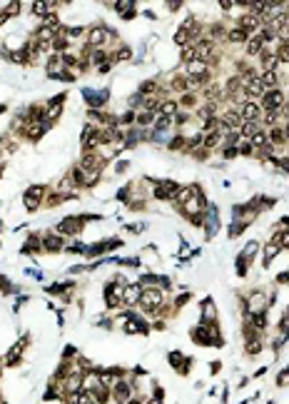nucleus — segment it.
Wrapping results in <instances>:
<instances>
[{"instance_id": "obj_1", "label": "nucleus", "mask_w": 289, "mask_h": 404, "mask_svg": "<svg viewBox=\"0 0 289 404\" xmlns=\"http://www.w3.org/2000/svg\"><path fill=\"white\" fill-rule=\"evenodd\" d=\"M267 309H270V294H267V289H252L250 294L244 297V314L247 317H252V314H264Z\"/></svg>"}, {"instance_id": "obj_2", "label": "nucleus", "mask_w": 289, "mask_h": 404, "mask_svg": "<svg viewBox=\"0 0 289 404\" xmlns=\"http://www.w3.org/2000/svg\"><path fill=\"white\" fill-rule=\"evenodd\" d=\"M162 305H164V292L162 289H142V297L137 302V307L142 312H147L150 317H157V309Z\"/></svg>"}, {"instance_id": "obj_3", "label": "nucleus", "mask_w": 289, "mask_h": 404, "mask_svg": "<svg viewBox=\"0 0 289 404\" xmlns=\"http://www.w3.org/2000/svg\"><path fill=\"white\" fill-rule=\"evenodd\" d=\"M88 220H97V217H82V215H72V217H65V220H60L55 232L57 235H63V237H75L82 232V227H85Z\"/></svg>"}, {"instance_id": "obj_4", "label": "nucleus", "mask_w": 289, "mask_h": 404, "mask_svg": "<svg viewBox=\"0 0 289 404\" xmlns=\"http://www.w3.org/2000/svg\"><path fill=\"white\" fill-rule=\"evenodd\" d=\"M135 397V377L132 374H125V377H120L115 382V387H112V399L115 402H130Z\"/></svg>"}, {"instance_id": "obj_5", "label": "nucleus", "mask_w": 289, "mask_h": 404, "mask_svg": "<svg viewBox=\"0 0 289 404\" xmlns=\"http://www.w3.org/2000/svg\"><path fill=\"white\" fill-rule=\"evenodd\" d=\"M117 35L110 30V28H105V25H95V28H90V33L85 35V42H88V48H105L110 40H115Z\"/></svg>"}, {"instance_id": "obj_6", "label": "nucleus", "mask_w": 289, "mask_h": 404, "mask_svg": "<svg viewBox=\"0 0 289 404\" xmlns=\"http://www.w3.org/2000/svg\"><path fill=\"white\" fill-rule=\"evenodd\" d=\"M282 108H284V90L282 88L267 90L262 95V110L264 113H282Z\"/></svg>"}, {"instance_id": "obj_7", "label": "nucleus", "mask_w": 289, "mask_h": 404, "mask_svg": "<svg viewBox=\"0 0 289 404\" xmlns=\"http://www.w3.org/2000/svg\"><path fill=\"white\" fill-rule=\"evenodd\" d=\"M150 182L157 185L155 187V197L157 200H167V202H175V195L180 192V187H182L175 180H150Z\"/></svg>"}, {"instance_id": "obj_8", "label": "nucleus", "mask_w": 289, "mask_h": 404, "mask_svg": "<svg viewBox=\"0 0 289 404\" xmlns=\"http://www.w3.org/2000/svg\"><path fill=\"white\" fill-rule=\"evenodd\" d=\"M45 192H48V187L45 185H30L28 190H25V210L28 212H35L40 205H43V200H45Z\"/></svg>"}, {"instance_id": "obj_9", "label": "nucleus", "mask_w": 289, "mask_h": 404, "mask_svg": "<svg viewBox=\"0 0 289 404\" xmlns=\"http://www.w3.org/2000/svg\"><path fill=\"white\" fill-rule=\"evenodd\" d=\"M122 247V240L120 237H110V240H100L95 245H88V252H85V257H100V254H105L110 250H117Z\"/></svg>"}, {"instance_id": "obj_10", "label": "nucleus", "mask_w": 289, "mask_h": 404, "mask_svg": "<svg viewBox=\"0 0 289 404\" xmlns=\"http://www.w3.org/2000/svg\"><path fill=\"white\" fill-rule=\"evenodd\" d=\"M122 289H125V285H120V282H108L105 285V305L110 309H117L122 307Z\"/></svg>"}, {"instance_id": "obj_11", "label": "nucleus", "mask_w": 289, "mask_h": 404, "mask_svg": "<svg viewBox=\"0 0 289 404\" xmlns=\"http://www.w3.org/2000/svg\"><path fill=\"white\" fill-rule=\"evenodd\" d=\"M65 97H68V93H60V95H55V97L45 105V125L55 122L60 115H63V102H65Z\"/></svg>"}, {"instance_id": "obj_12", "label": "nucleus", "mask_w": 289, "mask_h": 404, "mask_svg": "<svg viewBox=\"0 0 289 404\" xmlns=\"http://www.w3.org/2000/svg\"><path fill=\"white\" fill-rule=\"evenodd\" d=\"M82 97H85V102L90 105V110H100L102 105L108 102L110 90H90V88H82Z\"/></svg>"}, {"instance_id": "obj_13", "label": "nucleus", "mask_w": 289, "mask_h": 404, "mask_svg": "<svg viewBox=\"0 0 289 404\" xmlns=\"http://www.w3.org/2000/svg\"><path fill=\"white\" fill-rule=\"evenodd\" d=\"M204 227H207L204 240H212L217 235V230H219V215H217V207L215 205H210L207 210H204Z\"/></svg>"}, {"instance_id": "obj_14", "label": "nucleus", "mask_w": 289, "mask_h": 404, "mask_svg": "<svg viewBox=\"0 0 289 404\" xmlns=\"http://www.w3.org/2000/svg\"><path fill=\"white\" fill-rule=\"evenodd\" d=\"M28 342H30V337L25 334V337H20L18 342L13 345V349L5 354V365H8V367H15V365H20V359H23V352H25Z\"/></svg>"}, {"instance_id": "obj_15", "label": "nucleus", "mask_w": 289, "mask_h": 404, "mask_svg": "<svg viewBox=\"0 0 289 404\" xmlns=\"http://www.w3.org/2000/svg\"><path fill=\"white\" fill-rule=\"evenodd\" d=\"M140 297H142V287L140 282H132V285H125V289H122V307H137L140 302Z\"/></svg>"}, {"instance_id": "obj_16", "label": "nucleus", "mask_w": 289, "mask_h": 404, "mask_svg": "<svg viewBox=\"0 0 289 404\" xmlns=\"http://www.w3.org/2000/svg\"><path fill=\"white\" fill-rule=\"evenodd\" d=\"M167 362H170V367H175L177 369V374H190V365H192V359L190 357H184L182 352H170L167 354Z\"/></svg>"}, {"instance_id": "obj_17", "label": "nucleus", "mask_w": 289, "mask_h": 404, "mask_svg": "<svg viewBox=\"0 0 289 404\" xmlns=\"http://www.w3.org/2000/svg\"><path fill=\"white\" fill-rule=\"evenodd\" d=\"M195 53H197V60L202 62H210L215 55H217V45L207 38V40H197V45H195Z\"/></svg>"}, {"instance_id": "obj_18", "label": "nucleus", "mask_w": 289, "mask_h": 404, "mask_svg": "<svg viewBox=\"0 0 289 404\" xmlns=\"http://www.w3.org/2000/svg\"><path fill=\"white\" fill-rule=\"evenodd\" d=\"M65 250V237L57 232H48L43 235V252H63Z\"/></svg>"}, {"instance_id": "obj_19", "label": "nucleus", "mask_w": 289, "mask_h": 404, "mask_svg": "<svg viewBox=\"0 0 289 404\" xmlns=\"http://www.w3.org/2000/svg\"><path fill=\"white\" fill-rule=\"evenodd\" d=\"M237 113H239L242 122H244V120H259V115H262V105H257V102H252V100H247Z\"/></svg>"}, {"instance_id": "obj_20", "label": "nucleus", "mask_w": 289, "mask_h": 404, "mask_svg": "<svg viewBox=\"0 0 289 404\" xmlns=\"http://www.w3.org/2000/svg\"><path fill=\"white\" fill-rule=\"evenodd\" d=\"M45 130H48V125H45L43 120H30V122L25 125V135H28V140H33V142H37L40 137H43Z\"/></svg>"}, {"instance_id": "obj_21", "label": "nucleus", "mask_w": 289, "mask_h": 404, "mask_svg": "<svg viewBox=\"0 0 289 404\" xmlns=\"http://www.w3.org/2000/svg\"><path fill=\"white\" fill-rule=\"evenodd\" d=\"M282 252V247H279V242H274V240H270V245H267L264 247V254H262V267L267 269V267H270L272 265V260L277 257V254Z\"/></svg>"}, {"instance_id": "obj_22", "label": "nucleus", "mask_w": 289, "mask_h": 404, "mask_svg": "<svg viewBox=\"0 0 289 404\" xmlns=\"http://www.w3.org/2000/svg\"><path fill=\"white\" fill-rule=\"evenodd\" d=\"M237 28H242V30H247V33L252 35V30H257V28H262V25H259V18H257V15L247 13V15H242V18H239Z\"/></svg>"}, {"instance_id": "obj_23", "label": "nucleus", "mask_w": 289, "mask_h": 404, "mask_svg": "<svg viewBox=\"0 0 289 404\" xmlns=\"http://www.w3.org/2000/svg\"><path fill=\"white\" fill-rule=\"evenodd\" d=\"M160 280H162V274L144 272V274H140V287L142 289H160Z\"/></svg>"}, {"instance_id": "obj_24", "label": "nucleus", "mask_w": 289, "mask_h": 404, "mask_svg": "<svg viewBox=\"0 0 289 404\" xmlns=\"http://www.w3.org/2000/svg\"><path fill=\"white\" fill-rule=\"evenodd\" d=\"M202 322H217V309H215V302L210 300H202Z\"/></svg>"}, {"instance_id": "obj_25", "label": "nucleus", "mask_w": 289, "mask_h": 404, "mask_svg": "<svg viewBox=\"0 0 289 404\" xmlns=\"http://www.w3.org/2000/svg\"><path fill=\"white\" fill-rule=\"evenodd\" d=\"M68 45H70V40H68V35H65L63 30H60V33H57V38H55V40L50 42V48H53V50H55L57 55H65Z\"/></svg>"}, {"instance_id": "obj_26", "label": "nucleus", "mask_w": 289, "mask_h": 404, "mask_svg": "<svg viewBox=\"0 0 289 404\" xmlns=\"http://www.w3.org/2000/svg\"><path fill=\"white\" fill-rule=\"evenodd\" d=\"M37 252H43V237L33 235V237L23 245V254H37Z\"/></svg>"}, {"instance_id": "obj_27", "label": "nucleus", "mask_w": 289, "mask_h": 404, "mask_svg": "<svg viewBox=\"0 0 289 404\" xmlns=\"http://www.w3.org/2000/svg\"><path fill=\"white\" fill-rule=\"evenodd\" d=\"M262 38L259 35H252L250 40H247V55H252V58H257V55H262Z\"/></svg>"}, {"instance_id": "obj_28", "label": "nucleus", "mask_w": 289, "mask_h": 404, "mask_svg": "<svg viewBox=\"0 0 289 404\" xmlns=\"http://www.w3.org/2000/svg\"><path fill=\"white\" fill-rule=\"evenodd\" d=\"M264 349V342H262V337H252V339H247V357H257L259 352Z\"/></svg>"}, {"instance_id": "obj_29", "label": "nucleus", "mask_w": 289, "mask_h": 404, "mask_svg": "<svg viewBox=\"0 0 289 404\" xmlns=\"http://www.w3.org/2000/svg\"><path fill=\"white\" fill-rule=\"evenodd\" d=\"M252 35L247 33V30H242V28H232V30H227V40L230 42H247Z\"/></svg>"}, {"instance_id": "obj_30", "label": "nucleus", "mask_w": 289, "mask_h": 404, "mask_svg": "<svg viewBox=\"0 0 289 404\" xmlns=\"http://www.w3.org/2000/svg\"><path fill=\"white\" fill-rule=\"evenodd\" d=\"M157 113H150V110H142L137 117H135V122H137V127H147V125H152L157 117H155Z\"/></svg>"}, {"instance_id": "obj_31", "label": "nucleus", "mask_w": 289, "mask_h": 404, "mask_svg": "<svg viewBox=\"0 0 289 404\" xmlns=\"http://www.w3.org/2000/svg\"><path fill=\"white\" fill-rule=\"evenodd\" d=\"M157 90H160L157 80H144V82L140 85V90H137V93H140L142 97H147V95H152V93H157Z\"/></svg>"}, {"instance_id": "obj_32", "label": "nucleus", "mask_w": 289, "mask_h": 404, "mask_svg": "<svg viewBox=\"0 0 289 404\" xmlns=\"http://www.w3.org/2000/svg\"><path fill=\"white\" fill-rule=\"evenodd\" d=\"M250 265H252V262L239 252V254H237V277H247V272H250Z\"/></svg>"}, {"instance_id": "obj_33", "label": "nucleus", "mask_w": 289, "mask_h": 404, "mask_svg": "<svg viewBox=\"0 0 289 404\" xmlns=\"http://www.w3.org/2000/svg\"><path fill=\"white\" fill-rule=\"evenodd\" d=\"M157 113L167 115V117L175 115V113H177V102H175V100H164V102H160V105H157Z\"/></svg>"}, {"instance_id": "obj_34", "label": "nucleus", "mask_w": 289, "mask_h": 404, "mask_svg": "<svg viewBox=\"0 0 289 404\" xmlns=\"http://www.w3.org/2000/svg\"><path fill=\"white\" fill-rule=\"evenodd\" d=\"M257 252H259V242H257V240L247 242V245H244V250H242V254H244V257L250 260V262H252V260L257 257Z\"/></svg>"}, {"instance_id": "obj_35", "label": "nucleus", "mask_w": 289, "mask_h": 404, "mask_svg": "<svg viewBox=\"0 0 289 404\" xmlns=\"http://www.w3.org/2000/svg\"><path fill=\"white\" fill-rule=\"evenodd\" d=\"M115 8L122 18H127V20L135 18V3H115Z\"/></svg>"}, {"instance_id": "obj_36", "label": "nucleus", "mask_w": 289, "mask_h": 404, "mask_svg": "<svg viewBox=\"0 0 289 404\" xmlns=\"http://www.w3.org/2000/svg\"><path fill=\"white\" fill-rule=\"evenodd\" d=\"M182 60H184V62H187V65H190V62H192V60H197V53H195V45H184V48H182Z\"/></svg>"}, {"instance_id": "obj_37", "label": "nucleus", "mask_w": 289, "mask_h": 404, "mask_svg": "<svg viewBox=\"0 0 289 404\" xmlns=\"http://www.w3.org/2000/svg\"><path fill=\"white\" fill-rule=\"evenodd\" d=\"M130 58H132V50L127 45H120V50L112 55V60H130Z\"/></svg>"}, {"instance_id": "obj_38", "label": "nucleus", "mask_w": 289, "mask_h": 404, "mask_svg": "<svg viewBox=\"0 0 289 404\" xmlns=\"http://www.w3.org/2000/svg\"><path fill=\"white\" fill-rule=\"evenodd\" d=\"M170 150H182V147H187V140L184 137H175V140H170Z\"/></svg>"}, {"instance_id": "obj_39", "label": "nucleus", "mask_w": 289, "mask_h": 404, "mask_svg": "<svg viewBox=\"0 0 289 404\" xmlns=\"http://www.w3.org/2000/svg\"><path fill=\"white\" fill-rule=\"evenodd\" d=\"M190 297H192L190 292H182V294L177 297V300H175V305H172V307H175V309H180L182 305H187V302H190Z\"/></svg>"}, {"instance_id": "obj_40", "label": "nucleus", "mask_w": 289, "mask_h": 404, "mask_svg": "<svg viewBox=\"0 0 289 404\" xmlns=\"http://www.w3.org/2000/svg\"><path fill=\"white\" fill-rule=\"evenodd\" d=\"M284 385H289V365H287V369H282L279 377H277V387H284Z\"/></svg>"}, {"instance_id": "obj_41", "label": "nucleus", "mask_w": 289, "mask_h": 404, "mask_svg": "<svg viewBox=\"0 0 289 404\" xmlns=\"http://www.w3.org/2000/svg\"><path fill=\"white\" fill-rule=\"evenodd\" d=\"M222 155H224V160H232V157H237L239 153H237V145L235 147H224L222 150Z\"/></svg>"}, {"instance_id": "obj_42", "label": "nucleus", "mask_w": 289, "mask_h": 404, "mask_svg": "<svg viewBox=\"0 0 289 404\" xmlns=\"http://www.w3.org/2000/svg\"><path fill=\"white\" fill-rule=\"evenodd\" d=\"M274 162H277V165H279V167H282V170H284V173H287V175H289V155H287V157H277V160H274Z\"/></svg>"}, {"instance_id": "obj_43", "label": "nucleus", "mask_w": 289, "mask_h": 404, "mask_svg": "<svg viewBox=\"0 0 289 404\" xmlns=\"http://www.w3.org/2000/svg\"><path fill=\"white\" fill-rule=\"evenodd\" d=\"M97 327H102V329H112V320H108V317H100V320H97Z\"/></svg>"}, {"instance_id": "obj_44", "label": "nucleus", "mask_w": 289, "mask_h": 404, "mask_svg": "<svg viewBox=\"0 0 289 404\" xmlns=\"http://www.w3.org/2000/svg\"><path fill=\"white\" fill-rule=\"evenodd\" d=\"M277 285H289V269L277 274Z\"/></svg>"}, {"instance_id": "obj_45", "label": "nucleus", "mask_w": 289, "mask_h": 404, "mask_svg": "<svg viewBox=\"0 0 289 404\" xmlns=\"http://www.w3.org/2000/svg\"><path fill=\"white\" fill-rule=\"evenodd\" d=\"M187 120H190V115H187V113H177V115H175V122H180V125H184Z\"/></svg>"}, {"instance_id": "obj_46", "label": "nucleus", "mask_w": 289, "mask_h": 404, "mask_svg": "<svg viewBox=\"0 0 289 404\" xmlns=\"http://www.w3.org/2000/svg\"><path fill=\"white\" fill-rule=\"evenodd\" d=\"M142 230H147V225H142V222H137V225H130V232H135V235H137V232H142Z\"/></svg>"}, {"instance_id": "obj_47", "label": "nucleus", "mask_w": 289, "mask_h": 404, "mask_svg": "<svg viewBox=\"0 0 289 404\" xmlns=\"http://www.w3.org/2000/svg\"><path fill=\"white\" fill-rule=\"evenodd\" d=\"M80 404H97V402H95L88 392H82V402H80Z\"/></svg>"}, {"instance_id": "obj_48", "label": "nucleus", "mask_w": 289, "mask_h": 404, "mask_svg": "<svg viewBox=\"0 0 289 404\" xmlns=\"http://www.w3.org/2000/svg\"><path fill=\"white\" fill-rule=\"evenodd\" d=\"M232 5H235L232 0H219V8H222V10H232Z\"/></svg>"}, {"instance_id": "obj_49", "label": "nucleus", "mask_w": 289, "mask_h": 404, "mask_svg": "<svg viewBox=\"0 0 289 404\" xmlns=\"http://www.w3.org/2000/svg\"><path fill=\"white\" fill-rule=\"evenodd\" d=\"M152 327H155V329H160V332H164V327H167V320H157Z\"/></svg>"}, {"instance_id": "obj_50", "label": "nucleus", "mask_w": 289, "mask_h": 404, "mask_svg": "<svg viewBox=\"0 0 289 404\" xmlns=\"http://www.w3.org/2000/svg\"><path fill=\"white\" fill-rule=\"evenodd\" d=\"M127 167H130V165H127V160H125V162H117V167H115V170H117V173H125Z\"/></svg>"}, {"instance_id": "obj_51", "label": "nucleus", "mask_w": 289, "mask_h": 404, "mask_svg": "<svg viewBox=\"0 0 289 404\" xmlns=\"http://www.w3.org/2000/svg\"><path fill=\"white\" fill-rule=\"evenodd\" d=\"M219 367H222L219 362H212V365H210V372H212V374H217V372H219Z\"/></svg>"}, {"instance_id": "obj_52", "label": "nucleus", "mask_w": 289, "mask_h": 404, "mask_svg": "<svg viewBox=\"0 0 289 404\" xmlns=\"http://www.w3.org/2000/svg\"><path fill=\"white\" fill-rule=\"evenodd\" d=\"M282 130H284V137H287V142H289V120L284 122V127H282Z\"/></svg>"}]
</instances>
